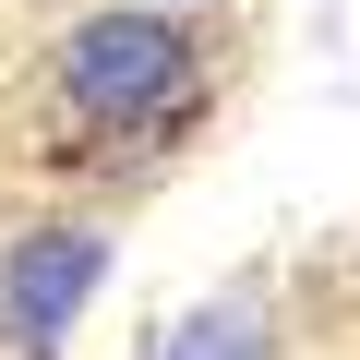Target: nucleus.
<instances>
[{
	"label": "nucleus",
	"instance_id": "nucleus-1",
	"mask_svg": "<svg viewBox=\"0 0 360 360\" xmlns=\"http://www.w3.org/2000/svg\"><path fill=\"white\" fill-rule=\"evenodd\" d=\"M205 96V25H180V0H132V13H84L60 37V108L84 132H156Z\"/></svg>",
	"mask_w": 360,
	"mask_h": 360
},
{
	"label": "nucleus",
	"instance_id": "nucleus-2",
	"mask_svg": "<svg viewBox=\"0 0 360 360\" xmlns=\"http://www.w3.org/2000/svg\"><path fill=\"white\" fill-rule=\"evenodd\" d=\"M108 264H120V240L96 217L25 229L13 252H0V348H13V360H60V336L84 324V300L108 288Z\"/></svg>",
	"mask_w": 360,
	"mask_h": 360
},
{
	"label": "nucleus",
	"instance_id": "nucleus-3",
	"mask_svg": "<svg viewBox=\"0 0 360 360\" xmlns=\"http://www.w3.org/2000/svg\"><path fill=\"white\" fill-rule=\"evenodd\" d=\"M156 360H276V348H264V312H252V300H205V312L168 324Z\"/></svg>",
	"mask_w": 360,
	"mask_h": 360
}]
</instances>
